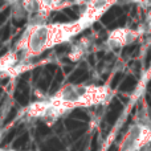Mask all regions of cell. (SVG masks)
Returning a JSON list of instances; mask_svg holds the SVG:
<instances>
[{"label":"cell","instance_id":"1","mask_svg":"<svg viewBox=\"0 0 151 151\" xmlns=\"http://www.w3.org/2000/svg\"><path fill=\"white\" fill-rule=\"evenodd\" d=\"M151 137L147 135L146 130L143 127H133L127 137L125 138L121 147V151H137L139 150L145 143L150 142Z\"/></svg>","mask_w":151,"mask_h":151},{"label":"cell","instance_id":"2","mask_svg":"<svg viewBox=\"0 0 151 151\" xmlns=\"http://www.w3.org/2000/svg\"><path fill=\"white\" fill-rule=\"evenodd\" d=\"M134 85H135V80H134L133 77H129L127 80L125 81V85L122 86V89H131Z\"/></svg>","mask_w":151,"mask_h":151},{"label":"cell","instance_id":"3","mask_svg":"<svg viewBox=\"0 0 151 151\" xmlns=\"http://www.w3.org/2000/svg\"><path fill=\"white\" fill-rule=\"evenodd\" d=\"M151 64V48L147 50V56H146V66H149Z\"/></svg>","mask_w":151,"mask_h":151}]
</instances>
